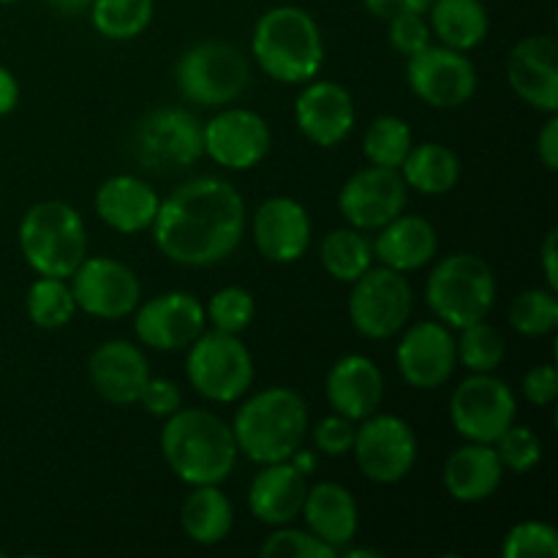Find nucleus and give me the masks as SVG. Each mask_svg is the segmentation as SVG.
<instances>
[{
    "label": "nucleus",
    "instance_id": "nucleus-18",
    "mask_svg": "<svg viewBox=\"0 0 558 558\" xmlns=\"http://www.w3.org/2000/svg\"><path fill=\"white\" fill-rule=\"evenodd\" d=\"M272 147L270 123L259 112L232 107L205 123V156L232 172L259 167Z\"/></svg>",
    "mask_w": 558,
    "mask_h": 558
},
{
    "label": "nucleus",
    "instance_id": "nucleus-40",
    "mask_svg": "<svg viewBox=\"0 0 558 558\" xmlns=\"http://www.w3.org/2000/svg\"><path fill=\"white\" fill-rule=\"evenodd\" d=\"M265 558H336L341 556L332 545L322 543L308 529H294L292 523L276 526V532L262 543Z\"/></svg>",
    "mask_w": 558,
    "mask_h": 558
},
{
    "label": "nucleus",
    "instance_id": "nucleus-31",
    "mask_svg": "<svg viewBox=\"0 0 558 558\" xmlns=\"http://www.w3.org/2000/svg\"><path fill=\"white\" fill-rule=\"evenodd\" d=\"M398 172L409 191H417L423 196H445L461 180V158L441 142H423V145H412Z\"/></svg>",
    "mask_w": 558,
    "mask_h": 558
},
{
    "label": "nucleus",
    "instance_id": "nucleus-13",
    "mask_svg": "<svg viewBox=\"0 0 558 558\" xmlns=\"http://www.w3.org/2000/svg\"><path fill=\"white\" fill-rule=\"evenodd\" d=\"M69 281L76 311L93 319H123L142 303L140 276L112 256H85Z\"/></svg>",
    "mask_w": 558,
    "mask_h": 558
},
{
    "label": "nucleus",
    "instance_id": "nucleus-6",
    "mask_svg": "<svg viewBox=\"0 0 558 558\" xmlns=\"http://www.w3.org/2000/svg\"><path fill=\"white\" fill-rule=\"evenodd\" d=\"M20 251L36 276L69 281L87 256V232L80 210L60 199L27 207L20 221Z\"/></svg>",
    "mask_w": 558,
    "mask_h": 558
},
{
    "label": "nucleus",
    "instance_id": "nucleus-43",
    "mask_svg": "<svg viewBox=\"0 0 558 558\" xmlns=\"http://www.w3.org/2000/svg\"><path fill=\"white\" fill-rule=\"evenodd\" d=\"M390 31V47L396 49L403 58H412L420 49H425L428 44H434V33H430L428 16L425 14H398L392 20H387Z\"/></svg>",
    "mask_w": 558,
    "mask_h": 558
},
{
    "label": "nucleus",
    "instance_id": "nucleus-48",
    "mask_svg": "<svg viewBox=\"0 0 558 558\" xmlns=\"http://www.w3.org/2000/svg\"><path fill=\"white\" fill-rule=\"evenodd\" d=\"M558 232L556 229H550L548 234H545V243L543 248H539V265H543V276L545 281H548V289H554L558 292V267H556V256H558Z\"/></svg>",
    "mask_w": 558,
    "mask_h": 558
},
{
    "label": "nucleus",
    "instance_id": "nucleus-22",
    "mask_svg": "<svg viewBox=\"0 0 558 558\" xmlns=\"http://www.w3.org/2000/svg\"><path fill=\"white\" fill-rule=\"evenodd\" d=\"M87 376L98 398L114 407H134L153 374L145 352L134 341L112 338L93 349L87 360Z\"/></svg>",
    "mask_w": 558,
    "mask_h": 558
},
{
    "label": "nucleus",
    "instance_id": "nucleus-32",
    "mask_svg": "<svg viewBox=\"0 0 558 558\" xmlns=\"http://www.w3.org/2000/svg\"><path fill=\"white\" fill-rule=\"evenodd\" d=\"M319 259L332 281L352 283L374 265V245L368 234L354 227L332 229L322 238Z\"/></svg>",
    "mask_w": 558,
    "mask_h": 558
},
{
    "label": "nucleus",
    "instance_id": "nucleus-2",
    "mask_svg": "<svg viewBox=\"0 0 558 558\" xmlns=\"http://www.w3.org/2000/svg\"><path fill=\"white\" fill-rule=\"evenodd\" d=\"M161 456L185 485H221L238 466L232 425L207 409H178L163 420Z\"/></svg>",
    "mask_w": 558,
    "mask_h": 558
},
{
    "label": "nucleus",
    "instance_id": "nucleus-28",
    "mask_svg": "<svg viewBox=\"0 0 558 558\" xmlns=\"http://www.w3.org/2000/svg\"><path fill=\"white\" fill-rule=\"evenodd\" d=\"M300 515L308 523V532H314L322 543L332 545L341 554V548L354 543L360 529V507L357 499L341 483H316L308 485L303 512Z\"/></svg>",
    "mask_w": 558,
    "mask_h": 558
},
{
    "label": "nucleus",
    "instance_id": "nucleus-10",
    "mask_svg": "<svg viewBox=\"0 0 558 558\" xmlns=\"http://www.w3.org/2000/svg\"><path fill=\"white\" fill-rule=\"evenodd\" d=\"M414 292L407 276L390 267L371 265L349 292V322L368 341L396 338L412 316Z\"/></svg>",
    "mask_w": 558,
    "mask_h": 558
},
{
    "label": "nucleus",
    "instance_id": "nucleus-41",
    "mask_svg": "<svg viewBox=\"0 0 558 558\" xmlns=\"http://www.w3.org/2000/svg\"><path fill=\"white\" fill-rule=\"evenodd\" d=\"M496 452H499V461L505 466V472L515 474H529L534 466H539L543 461V439L534 434L526 425L512 423L499 439L494 441Z\"/></svg>",
    "mask_w": 558,
    "mask_h": 558
},
{
    "label": "nucleus",
    "instance_id": "nucleus-14",
    "mask_svg": "<svg viewBox=\"0 0 558 558\" xmlns=\"http://www.w3.org/2000/svg\"><path fill=\"white\" fill-rule=\"evenodd\" d=\"M407 82L414 96L434 109H458L477 93V69L466 52L428 44L407 60Z\"/></svg>",
    "mask_w": 558,
    "mask_h": 558
},
{
    "label": "nucleus",
    "instance_id": "nucleus-4",
    "mask_svg": "<svg viewBox=\"0 0 558 558\" xmlns=\"http://www.w3.org/2000/svg\"><path fill=\"white\" fill-rule=\"evenodd\" d=\"M251 54L262 74L283 85H305L325 65L319 22L300 5H272L256 20Z\"/></svg>",
    "mask_w": 558,
    "mask_h": 558
},
{
    "label": "nucleus",
    "instance_id": "nucleus-52",
    "mask_svg": "<svg viewBox=\"0 0 558 558\" xmlns=\"http://www.w3.org/2000/svg\"><path fill=\"white\" fill-rule=\"evenodd\" d=\"M341 554L343 556H349V558H385V554H381V550H371V548H341Z\"/></svg>",
    "mask_w": 558,
    "mask_h": 558
},
{
    "label": "nucleus",
    "instance_id": "nucleus-29",
    "mask_svg": "<svg viewBox=\"0 0 558 558\" xmlns=\"http://www.w3.org/2000/svg\"><path fill=\"white\" fill-rule=\"evenodd\" d=\"M425 14L434 38L458 52H472L488 38L490 14L483 0H434Z\"/></svg>",
    "mask_w": 558,
    "mask_h": 558
},
{
    "label": "nucleus",
    "instance_id": "nucleus-35",
    "mask_svg": "<svg viewBox=\"0 0 558 558\" xmlns=\"http://www.w3.org/2000/svg\"><path fill=\"white\" fill-rule=\"evenodd\" d=\"M412 129L398 114H379L363 134V153L374 167L398 169L412 150Z\"/></svg>",
    "mask_w": 558,
    "mask_h": 558
},
{
    "label": "nucleus",
    "instance_id": "nucleus-24",
    "mask_svg": "<svg viewBox=\"0 0 558 558\" xmlns=\"http://www.w3.org/2000/svg\"><path fill=\"white\" fill-rule=\"evenodd\" d=\"M158 205H161V196L147 180L136 174H114L104 180L93 199L96 216L120 234H140L150 229Z\"/></svg>",
    "mask_w": 558,
    "mask_h": 558
},
{
    "label": "nucleus",
    "instance_id": "nucleus-3",
    "mask_svg": "<svg viewBox=\"0 0 558 558\" xmlns=\"http://www.w3.org/2000/svg\"><path fill=\"white\" fill-rule=\"evenodd\" d=\"M308 403L292 387H267L238 407L232 434L240 456L259 463L289 461L308 436Z\"/></svg>",
    "mask_w": 558,
    "mask_h": 558
},
{
    "label": "nucleus",
    "instance_id": "nucleus-50",
    "mask_svg": "<svg viewBox=\"0 0 558 558\" xmlns=\"http://www.w3.org/2000/svg\"><path fill=\"white\" fill-rule=\"evenodd\" d=\"M289 461H292V463H294V466H298V469H300V472H303V474H305V477H308V474H311V472H314V463H316V456H314V452H311V450H303V447H300V450H298V452H294V456H292V458H289Z\"/></svg>",
    "mask_w": 558,
    "mask_h": 558
},
{
    "label": "nucleus",
    "instance_id": "nucleus-27",
    "mask_svg": "<svg viewBox=\"0 0 558 558\" xmlns=\"http://www.w3.org/2000/svg\"><path fill=\"white\" fill-rule=\"evenodd\" d=\"M505 466L494 445L466 441L463 447L447 456L441 469V483L450 499L461 505H480L488 501L505 483Z\"/></svg>",
    "mask_w": 558,
    "mask_h": 558
},
{
    "label": "nucleus",
    "instance_id": "nucleus-9",
    "mask_svg": "<svg viewBox=\"0 0 558 558\" xmlns=\"http://www.w3.org/2000/svg\"><path fill=\"white\" fill-rule=\"evenodd\" d=\"M134 158L150 172H180L205 156V123L183 107H161L136 123Z\"/></svg>",
    "mask_w": 558,
    "mask_h": 558
},
{
    "label": "nucleus",
    "instance_id": "nucleus-38",
    "mask_svg": "<svg viewBox=\"0 0 558 558\" xmlns=\"http://www.w3.org/2000/svg\"><path fill=\"white\" fill-rule=\"evenodd\" d=\"M205 314L213 330L240 336V332H245L254 325L256 300L245 287H223L205 305Z\"/></svg>",
    "mask_w": 558,
    "mask_h": 558
},
{
    "label": "nucleus",
    "instance_id": "nucleus-23",
    "mask_svg": "<svg viewBox=\"0 0 558 558\" xmlns=\"http://www.w3.org/2000/svg\"><path fill=\"white\" fill-rule=\"evenodd\" d=\"M325 396L332 412L360 423L379 412L385 401V374L365 354H343L327 371Z\"/></svg>",
    "mask_w": 558,
    "mask_h": 558
},
{
    "label": "nucleus",
    "instance_id": "nucleus-25",
    "mask_svg": "<svg viewBox=\"0 0 558 558\" xmlns=\"http://www.w3.org/2000/svg\"><path fill=\"white\" fill-rule=\"evenodd\" d=\"M371 245H374V259L407 276V272L423 270L436 259L439 234L428 218L403 210L401 216L376 229V238L371 240Z\"/></svg>",
    "mask_w": 558,
    "mask_h": 558
},
{
    "label": "nucleus",
    "instance_id": "nucleus-47",
    "mask_svg": "<svg viewBox=\"0 0 558 558\" xmlns=\"http://www.w3.org/2000/svg\"><path fill=\"white\" fill-rule=\"evenodd\" d=\"M537 156L543 161V167L548 172H556L558 169V118L556 114H548L543 131L537 136Z\"/></svg>",
    "mask_w": 558,
    "mask_h": 558
},
{
    "label": "nucleus",
    "instance_id": "nucleus-51",
    "mask_svg": "<svg viewBox=\"0 0 558 558\" xmlns=\"http://www.w3.org/2000/svg\"><path fill=\"white\" fill-rule=\"evenodd\" d=\"M47 3L52 5V9L63 11V14H76V11H82L90 5V0H47Z\"/></svg>",
    "mask_w": 558,
    "mask_h": 558
},
{
    "label": "nucleus",
    "instance_id": "nucleus-34",
    "mask_svg": "<svg viewBox=\"0 0 558 558\" xmlns=\"http://www.w3.org/2000/svg\"><path fill=\"white\" fill-rule=\"evenodd\" d=\"M27 319L41 330H60L69 325L76 314V300L71 292V283L65 278L38 276L27 287L25 298Z\"/></svg>",
    "mask_w": 558,
    "mask_h": 558
},
{
    "label": "nucleus",
    "instance_id": "nucleus-44",
    "mask_svg": "<svg viewBox=\"0 0 558 558\" xmlns=\"http://www.w3.org/2000/svg\"><path fill=\"white\" fill-rule=\"evenodd\" d=\"M140 403L145 407L147 414L167 420V417H172L178 409H183V392H180V387L174 385L172 379L150 376L145 385V390H142Z\"/></svg>",
    "mask_w": 558,
    "mask_h": 558
},
{
    "label": "nucleus",
    "instance_id": "nucleus-30",
    "mask_svg": "<svg viewBox=\"0 0 558 558\" xmlns=\"http://www.w3.org/2000/svg\"><path fill=\"white\" fill-rule=\"evenodd\" d=\"M180 526L196 545L223 543L234 526V507L218 485H194L180 507Z\"/></svg>",
    "mask_w": 558,
    "mask_h": 558
},
{
    "label": "nucleus",
    "instance_id": "nucleus-8",
    "mask_svg": "<svg viewBox=\"0 0 558 558\" xmlns=\"http://www.w3.org/2000/svg\"><path fill=\"white\" fill-rule=\"evenodd\" d=\"M185 376L205 401L234 403L254 385V354L240 336L205 330L189 347Z\"/></svg>",
    "mask_w": 558,
    "mask_h": 558
},
{
    "label": "nucleus",
    "instance_id": "nucleus-20",
    "mask_svg": "<svg viewBox=\"0 0 558 558\" xmlns=\"http://www.w3.org/2000/svg\"><path fill=\"white\" fill-rule=\"evenodd\" d=\"M507 82L537 112H558V41L548 33L526 36L507 54Z\"/></svg>",
    "mask_w": 558,
    "mask_h": 558
},
{
    "label": "nucleus",
    "instance_id": "nucleus-53",
    "mask_svg": "<svg viewBox=\"0 0 558 558\" xmlns=\"http://www.w3.org/2000/svg\"><path fill=\"white\" fill-rule=\"evenodd\" d=\"M11 3H20V0H0V5H11Z\"/></svg>",
    "mask_w": 558,
    "mask_h": 558
},
{
    "label": "nucleus",
    "instance_id": "nucleus-26",
    "mask_svg": "<svg viewBox=\"0 0 558 558\" xmlns=\"http://www.w3.org/2000/svg\"><path fill=\"white\" fill-rule=\"evenodd\" d=\"M308 480L292 461L265 463L248 488V510L265 526H287L303 512Z\"/></svg>",
    "mask_w": 558,
    "mask_h": 558
},
{
    "label": "nucleus",
    "instance_id": "nucleus-17",
    "mask_svg": "<svg viewBox=\"0 0 558 558\" xmlns=\"http://www.w3.org/2000/svg\"><path fill=\"white\" fill-rule=\"evenodd\" d=\"M409 189L398 169L365 167L357 169L343 183L338 194V210L347 218L349 227L360 232H376L407 210Z\"/></svg>",
    "mask_w": 558,
    "mask_h": 558
},
{
    "label": "nucleus",
    "instance_id": "nucleus-33",
    "mask_svg": "<svg viewBox=\"0 0 558 558\" xmlns=\"http://www.w3.org/2000/svg\"><path fill=\"white\" fill-rule=\"evenodd\" d=\"M90 25L109 41H131L150 27L156 0H90Z\"/></svg>",
    "mask_w": 558,
    "mask_h": 558
},
{
    "label": "nucleus",
    "instance_id": "nucleus-45",
    "mask_svg": "<svg viewBox=\"0 0 558 558\" xmlns=\"http://www.w3.org/2000/svg\"><path fill=\"white\" fill-rule=\"evenodd\" d=\"M523 398L534 407H550V403L558 398V371L554 363L534 365V368L526 371L521 381Z\"/></svg>",
    "mask_w": 558,
    "mask_h": 558
},
{
    "label": "nucleus",
    "instance_id": "nucleus-5",
    "mask_svg": "<svg viewBox=\"0 0 558 558\" xmlns=\"http://www.w3.org/2000/svg\"><path fill=\"white\" fill-rule=\"evenodd\" d=\"M496 272L480 254L456 251L436 262L425 283V303L434 311L436 319L450 330H463L474 322L488 319L494 311Z\"/></svg>",
    "mask_w": 558,
    "mask_h": 558
},
{
    "label": "nucleus",
    "instance_id": "nucleus-39",
    "mask_svg": "<svg viewBox=\"0 0 558 558\" xmlns=\"http://www.w3.org/2000/svg\"><path fill=\"white\" fill-rule=\"evenodd\" d=\"M505 558H556L558 532L545 521H521L501 539Z\"/></svg>",
    "mask_w": 558,
    "mask_h": 558
},
{
    "label": "nucleus",
    "instance_id": "nucleus-36",
    "mask_svg": "<svg viewBox=\"0 0 558 558\" xmlns=\"http://www.w3.org/2000/svg\"><path fill=\"white\" fill-rule=\"evenodd\" d=\"M458 365H463L472 374H494L507 354V341L494 325L488 322H474L463 327L461 338H456Z\"/></svg>",
    "mask_w": 558,
    "mask_h": 558
},
{
    "label": "nucleus",
    "instance_id": "nucleus-12",
    "mask_svg": "<svg viewBox=\"0 0 558 558\" xmlns=\"http://www.w3.org/2000/svg\"><path fill=\"white\" fill-rule=\"evenodd\" d=\"M518 417L512 387L494 374H472L450 398L452 428L466 441L494 445Z\"/></svg>",
    "mask_w": 558,
    "mask_h": 558
},
{
    "label": "nucleus",
    "instance_id": "nucleus-54",
    "mask_svg": "<svg viewBox=\"0 0 558 558\" xmlns=\"http://www.w3.org/2000/svg\"><path fill=\"white\" fill-rule=\"evenodd\" d=\"M0 558H3V554H0Z\"/></svg>",
    "mask_w": 558,
    "mask_h": 558
},
{
    "label": "nucleus",
    "instance_id": "nucleus-19",
    "mask_svg": "<svg viewBox=\"0 0 558 558\" xmlns=\"http://www.w3.org/2000/svg\"><path fill=\"white\" fill-rule=\"evenodd\" d=\"M294 123L300 134L319 147H336L349 140L357 123L352 93L330 80H311L294 101Z\"/></svg>",
    "mask_w": 558,
    "mask_h": 558
},
{
    "label": "nucleus",
    "instance_id": "nucleus-15",
    "mask_svg": "<svg viewBox=\"0 0 558 558\" xmlns=\"http://www.w3.org/2000/svg\"><path fill=\"white\" fill-rule=\"evenodd\" d=\"M205 305L191 292H161L134 311L136 338L156 352L189 349L205 332Z\"/></svg>",
    "mask_w": 558,
    "mask_h": 558
},
{
    "label": "nucleus",
    "instance_id": "nucleus-42",
    "mask_svg": "<svg viewBox=\"0 0 558 558\" xmlns=\"http://www.w3.org/2000/svg\"><path fill=\"white\" fill-rule=\"evenodd\" d=\"M311 436H314L316 452H322L327 458H341L352 452L354 436H357V423L343 417V414L332 412L330 417H322L314 425Z\"/></svg>",
    "mask_w": 558,
    "mask_h": 558
},
{
    "label": "nucleus",
    "instance_id": "nucleus-37",
    "mask_svg": "<svg viewBox=\"0 0 558 558\" xmlns=\"http://www.w3.org/2000/svg\"><path fill=\"white\" fill-rule=\"evenodd\" d=\"M510 325L523 338H545L558 327V298L554 289H526L510 305Z\"/></svg>",
    "mask_w": 558,
    "mask_h": 558
},
{
    "label": "nucleus",
    "instance_id": "nucleus-16",
    "mask_svg": "<svg viewBox=\"0 0 558 558\" xmlns=\"http://www.w3.org/2000/svg\"><path fill=\"white\" fill-rule=\"evenodd\" d=\"M396 347L398 374L414 390H439L458 368L456 336L439 319L403 327Z\"/></svg>",
    "mask_w": 558,
    "mask_h": 558
},
{
    "label": "nucleus",
    "instance_id": "nucleus-49",
    "mask_svg": "<svg viewBox=\"0 0 558 558\" xmlns=\"http://www.w3.org/2000/svg\"><path fill=\"white\" fill-rule=\"evenodd\" d=\"M20 104V82L5 65H0V118L11 114Z\"/></svg>",
    "mask_w": 558,
    "mask_h": 558
},
{
    "label": "nucleus",
    "instance_id": "nucleus-21",
    "mask_svg": "<svg viewBox=\"0 0 558 558\" xmlns=\"http://www.w3.org/2000/svg\"><path fill=\"white\" fill-rule=\"evenodd\" d=\"M311 216L292 196H270L254 213L256 251L272 265H292L311 248Z\"/></svg>",
    "mask_w": 558,
    "mask_h": 558
},
{
    "label": "nucleus",
    "instance_id": "nucleus-7",
    "mask_svg": "<svg viewBox=\"0 0 558 558\" xmlns=\"http://www.w3.org/2000/svg\"><path fill=\"white\" fill-rule=\"evenodd\" d=\"M180 96L199 107H227L238 101L251 82V60L234 44L207 38L180 54L174 65Z\"/></svg>",
    "mask_w": 558,
    "mask_h": 558
},
{
    "label": "nucleus",
    "instance_id": "nucleus-1",
    "mask_svg": "<svg viewBox=\"0 0 558 558\" xmlns=\"http://www.w3.org/2000/svg\"><path fill=\"white\" fill-rule=\"evenodd\" d=\"M248 227L245 199L229 180L194 178L161 199L153 243L169 262L210 267L240 248Z\"/></svg>",
    "mask_w": 558,
    "mask_h": 558
},
{
    "label": "nucleus",
    "instance_id": "nucleus-46",
    "mask_svg": "<svg viewBox=\"0 0 558 558\" xmlns=\"http://www.w3.org/2000/svg\"><path fill=\"white\" fill-rule=\"evenodd\" d=\"M434 0H363L365 11L376 20H392L398 14H425Z\"/></svg>",
    "mask_w": 558,
    "mask_h": 558
},
{
    "label": "nucleus",
    "instance_id": "nucleus-11",
    "mask_svg": "<svg viewBox=\"0 0 558 558\" xmlns=\"http://www.w3.org/2000/svg\"><path fill=\"white\" fill-rule=\"evenodd\" d=\"M352 456L365 480L376 485H396L412 474L417 463V436L398 414H379L360 420Z\"/></svg>",
    "mask_w": 558,
    "mask_h": 558
}]
</instances>
